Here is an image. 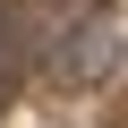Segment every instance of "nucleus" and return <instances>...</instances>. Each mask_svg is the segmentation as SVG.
I'll list each match as a JSON object with an SVG mask.
<instances>
[{
  "instance_id": "obj_2",
  "label": "nucleus",
  "mask_w": 128,
  "mask_h": 128,
  "mask_svg": "<svg viewBox=\"0 0 128 128\" xmlns=\"http://www.w3.org/2000/svg\"><path fill=\"white\" fill-rule=\"evenodd\" d=\"M17 26H26V9L0 0V111H9V94H17V77H26V43H17Z\"/></svg>"
},
{
  "instance_id": "obj_1",
  "label": "nucleus",
  "mask_w": 128,
  "mask_h": 128,
  "mask_svg": "<svg viewBox=\"0 0 128 128\" xmlns=\"http://www.w3.org/2000/svg\"><path fill=\"white\" fill-rule=\"evenodd\" d=\"M120 60H128V26L111 9H77L68 43L51 51V68L68 77V86H102V77H120Z\"/></svg>"
}]
</instances>
